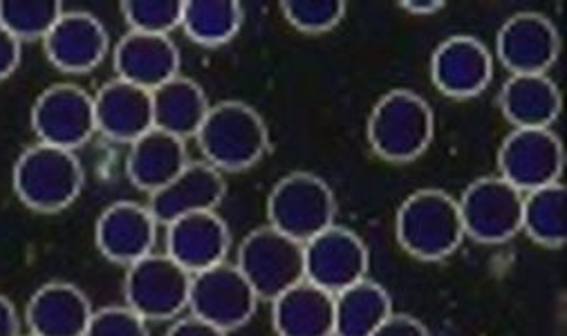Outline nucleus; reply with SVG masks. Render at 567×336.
Masks as SVG:
<instances>
[{
  "instance_id": "32",
  "label": "nucleus",
  "mask_w": 567,
  "mask_h": 336,
  "mask_svg": "<svg viewBox=\"0 0 567 336\" xmlns=\"http://www.w3.org/2000/svg\"><path fill=\"white\" fill-rule=\"evenodd\" d=\"M83 336H151L148 321L126 303L94 309Z\"/></svg>"
},
{
  "instance_id": "27",
  "label": "nucleus",
  "mask_w": 567,
  "mask_h": 336,
  "mask_svg": "<svg viewBox=\"0 0 567 336\" xmlns=\"http://www.w3.org/2000/svg\"><path fill=\"white\" fill-rule=\"evenodd\" d=\"M245 21L236 0H188L182 12V32L198 45L218 48L238 36Z\"/></svg>"
},
{
  "instance_id": "23",
  "label": "nucleus",
  "mask_w": 567,
  "mask_h": 336,
  "mask_svg": "<svg viewBox=\"0 0 567 336\" xmlns=\"http://www.w3.org/2000/svg\"><path fill=\"white\" fill-rule=\"evenodd\" d=\"M188 159L186 141L159 128H151L140 139L128 144L126 176L131 185L148 196L171 182Z\"/></svg>"
},
{
  "instance_id": "26",
  "label": "nucleus",
  "mask_w": 567,
  "mask_h": 336,
  "mask_svg": "<svg viewBox=\"0 0 567 336\" xmlns=\"http://www.w3.org/2000/svg\"><path fill=\"white\" fill-rule=\"evenodd\" d=\"M393 312L386 287L363 279L334 294V336H372Z\"/></svg>"
},
{
  "instance_id": "33",
  "label": "nucleus",
  "mask_w": 567,
  "mask_h": 336,
  "mask_svg": "<svg viewBox=\"0 0 567 336\" xmlns=\"http://www.w3.org/2000/svg\"><path fill=\"white\" fill-rule=\"evenodd\" d=\"M23 59V43L0 25V81L10 78Z\"/></svg>"
},
{
  "instance_id": "18",
  "label": "nucleus",
  "mask_w": 567,
  "mask_h": 336,
  "mask_svg": "<svg viewBox=\"0 0 567 336\" xmlns=\"http://www.w3.org/2000/svg\"><path fill=\"white\" fill-rule=\"evenodd\" d=\"M225 193V174L207 161H188L171 182L148 196V209L166 227L184 216L218 211Z\"/></svg>"
},
{
  "instance_id": "21",
  "label": "nucleus",
  "mask_w": 567,
  "mask_h": 336,
  "mask_svg": "<svg viewBox=\"0 0 567 336\" xmlns=\"http://www.w3.org/2000/svg\"><path fill=\"white\" fill-rule=\"evenodd\" d=\"M94 122L111 141L133 144L155 128L151 93L115 76L94 95Z\"/></svg>"
},
{
  "instance_id": "35",
  "label": "nucleus",
  "mask_w": 567,
  "mask_h": 336,
  "mask_svg": "<svg viewBox=\"0 0 567 336\" xmlns=\"http://www.w3.org/2000/svg\"><path fill=\"white\" fill-rule=\"evenodd\" d=\"M164 336H229V334L194 314H182L179 318L171 321V327L166 329Z\"/></svg>"
},
{
  "instance_id": "4",
  "label": "nucleus",
  "mask_w": 567,
  "mask_h": 336,
  "mask_svg": "<svg viewBox=\"0 0 567 336\" xmlns=\"http://www.w3.org/2000/svg\"><path fill=\"white\" fill-rule=\"evenodd\" d=\"M85 174L74 150L37 141L28 146L12 171L17 198L37 213L68 209L83 189Z\"/></svg>"
},
{
  "instance_id": "12",
  "label": "nucleus",
  "mask_w": 567,
  "mask_h": 336,
  "mask_svg": "<svg viewBox=\"0 0 567 336\" xmlns=\"http://www.w3.org/2000/svg\"><path fill=\"white\" fill-rule=\"evenodd\" d=\"M368 246L352 229L332 224L306 242V281L339 294L368 279Z\"/></svg>"
},
{
  "instance_id": "1",
  "label": "nucleus",
  "mask_w": 567,
  "mask_h": 336,
  "mask_svg": "<svg viewBox=\"0 0 567 336\" xmlns=\"http://www.w3.org/2000/svg\"><path fill=\"white\" fill-rule=\"evenodd\" d=\"M194 139L203 153V161L218 168L220 174L247 171L269 150L265 119L249 104L236 99L212 104Z\"/></svg>"
},
{
  "instance_id": "14",
  "label": "nucleus",
  "mask_w": 567,
  "mask_h": 336,
  "mask_svg": "<svg viewBox=\"0 0 567 336\" xmlns=\"http://www.w3.org/2000/svg\"><path fill=\"white\" fill-rule=\"evenodd\" d=\"M164 244V254L194 276L227 261L231 231L218 211H200L168 222Z\"/></svg>"
},
{
  "instance_id": "8",
  "label": "nucleus",
  "mask_w": 567,
  "mask_h": 336,
  "mask_svg": "<svg viewBox=\"0 0 567 336\" xmlns=\"http://www.w3.org/2000/svg\"><path fill=\"white\" fill-rule=\"evenodd\" d=\"M523 196L501 176H487L471 182L460 204L464 235L481 244H503L520 233Z\"/></svg>"
},
{
  "instance_id": "30",
  "label": "nucleus",
  "mask_w": 567,
  "mask_h": 336,
  "mask_svg": "<svg viewBox=\"0 0 567 336\" xmlns=\"http://www.w3.org/2000/svg\"><path fill=\"white\" fill-rule=\"evenodd\" d=\"M184 3L179 0H126L122 14L128 32L171 36L182 25Z\"/></svg>"
},
{
  "instance_id": "9",
  "label": "nucleus",
  "mask_w": 567,
  "mask_h": 336,
  "mask_svg": "<svg viewBox=\"0 0 567 336\" xmlns=\"http://www.w3.org/2000/svg\"><path fill=\"white\" fill-rule=\"evenodd\" d=\"M565 168V148L551 128H514L498 148V176L529 193L556 185Z\"/></svg>"
},
{
  "instance_id": "36",
  "label": "nucleus",
  "mask_w": 567,
  "mask_h": 336,
  "mask_svg": "<svg viewBox=\"0 0 567 336\" xmlns=\"http://www.w3.org/2000/svg\"><path fill=\"white\" fill-rule=\"evenodd\" d=\"M21 314L10 296L0 294V336H21Z\"/></svg>"
},
{
  "instance_id": "28",
  "label": "nucleus",
  "mask_w": 567,
  "mask_h": 336,
  "mask_svg": "<svg viewBox=\"0 0 567 336\" xmlns=\"http://www.w3.org/2000/svg\"><path fill=\"white\" fill-rule=\"evenodd\" d=\"M525 231L536 244L560 249L567 242V189L556 182L523 196Z\"/></svg>"
},
{
  "instance_id": "31",
  "label": "nucleus",
  "mask_w": 567,
  "mask_h": 336,
  "mask_svg": "<svg viewBox=\"0 0 567 336\" xmlns=\"http://www.w3.org/2000/svg\"><path fill=\"white\" fill-rule=\"evenodd\" d=\"M280 10L286 21L303 34H328L346 19L341 0H286Z\"/></svg>"
},
{
  "instance_id": "24",
  "label": "nucleus",
  "mask_w": 567,
  "mask_h": 336,
  "mask_svg": "<svg viewBox=\"0 0 567 336\" xmlns=\"http://www.w3.org/2000/svg\"><path fill=\"white\" fill-rule=\"evenodd\" d=\"M498 104L514 128H551L563 111L560 91L547 74H512Z\"/></svg>"
},
{
  "instance_id": "16",
  "label": "nucleus",
  "mask_w": 567,
  "mask_h": 336,
  "mask_svg": "<svg viewBox=\"0 0 567 336\" xmlns=\"http://www.w3.org/2000/svg\"><path fill=\"white\" fill-rule=\"evenodd\" d=\"M157 227L159 222L148 204L122 200L102 211L94 227V240L106 261L131 267L155 251Z\"/></svg>"
},
{
  "instance_id": "20",
  "label": "nucleus",
  "mask_w": 567,
  "mask_h": 336,
  "mask_svg": "<svg viewBox=\"0 0 567 336\" xmlns=\"http://www.w3.org/2000/svg\"><path fill=\"white\" fill-rule=\"evenodd\" d=\"M92 303L68 281L41 285L25 305V325L37 336H83L92 318Z\"/></svg>"
},
{
  "instance_id": "5",
  "label": "nucleus",
  "mask_w": 567,
  "mask_h": 336,
  "mask_svg": "<svg viewBox=\"0 0 567 336\" xmlns=\"http://www.w3.org/2000/svg\"><path fill=\"white\" fill-rule=\"evenodd\" d=\"M236 267L260 301H274L306 281V244L265 224L249 231L238 244Z\"/></svg>"
},
{
  "instance_id": "6",
  "label": "nucleus",
  "mask_w": 567,
  "mask_h": 336,
  "mask_svg": "<svg viewBox=\"0 0 567 336\" xmlns=\"http://www.w3.org/2000/svg\"><path fill=\"white\" fill-rule=\"evenodd\" d=\"M337 218V198L326 180L308 171L280 178L267 198L269 227L299 242H308Z\"/></svg>"
},
{
  "instance_id": "10",
  "label": "nucleus",
  "mask_w": 567,
  "mask_h": 336,
  "mask_svg": "<svg viewBox=\"0 0 567 336\" xmlns=\"http://www.w3.org/2000/svg\"><path fill=\"white\" fill-rule=\"evenodd\" d=\"M258 294L236 263H220L192 279L188 314H194L231 334L247 325L258 309Z\"/></svg>"
},
{
  "instance_id": "34",
  "label": "nucleus",
  "mask_w": 567,
  "mask_h": 336,
  "mask_svg": "<svg viewBox=\"0 0 567 336\" xmlns=\"http://www.w3.org/2000/svg\"><path fill=\"white\" fill-rule=\"evenodd\" d=\"M372 336H433V334L420 318H415L411 314L393 312V316Z\"/></svg>"
},
{
  "instance_id": "19",
  "label": "nucleus",
  "mask_w": 567,
  "mask_h": 336,
  "mask_svg": "<svg viewBox=\"0 0 567 336\" xmlns=\"http://www.w3.org/2000/svg\"><path fill=\"white\" fill-rule=\"evenodd\" d=\"M117 78L153 93L179 74V50L171 36L126 32L113 50Z\"/></svg>"
},
{
  "instance_id": "2",
  "label": "nucleus",
  "mask_w": 567,
  "mask_h": 336,
  "mask_svg": "<svg viewBox=\"0 0 567 336\" xmlns=\"http://www.w3.org/2000/svg\"><path fill=\"white\" fill-rule=\"evenodd\" d=\"M395 233L406 254L424 263L446 261L466 238L460 204L442 189L411 193L398 211Z\"/></svg>"
},
{
  "instance_id": "15",
  "label": "nucleus",
  "mask_w": 567,
  "mask_h": 336,
  "mask_svg": "<svg viewBox=\"0 0 567 336\" xmlns=\"http://www.w3.org/2000/svg\"><path fill=\"white\" fill-rule=\"evenodd\" d=\"M496 52L509 74H547L558 61L560 34L545 14L518 12L498 30Z\"/></svg>"
},
{
  "instance_id": "17",
  "label": "nucleus",
  "mask_w": 567,
  "mask_h": 336,
  "mask_svg": "<svg viewBox=\"0 0 567 336\" xmlns=\"http://www.w3.org/2000/svg\"><path fill=\"white\" fill-rule=\"evenodd\" d=\"M48 61L65 74H85L100 67L111 52L106 25L90 12H63L43 39Z\"/></svg>"
},
{
  "instance_id": "3",
  "label": "nucleus",
  "mask_w": 567,
  "mask_h": 336,
  "mask_svg": "<svg viewBox=\"0 0 567 336\" xmlns=\"http://www.w3.org/2000/svg\"><path fill=\"white\" fill-rule=\"evenodd\" d=\"M435 137V115L424 97L398 88L374 104L368 117L372 153L391 164H409L422 157Z\"/></svg>"
},
{
  "instance_id": "11",
  "label": "nucleus",
  "mask_w": 567,
  "mask_h": 336,
  "mask_svg": "<svg viewBox=\"0 0 567 336\" xmlns=\"http://www.w3.org/2000/svg\"><path fill=\"white\" fill-rule=\"evenodd\" d=\"M32 130L37 141L65 150L81 148L97 135L94 97L74 83H54L45 88L32 106Z\"/></svg>"
},
{
  "instance_id": "37",
  "label": "nucleus",
  "mask_w": 567,
  "mask_h": 336,
  "mask_svg": "<svg viewBox=\"0 0 567 336\" xmlns=\"http://www.w3.org/2000/svg\"><path fill=\"white\" fill-rule=\"evenodd\" d=\"M400 8L411 17H435L446 8V3L444 0H402Z\"/></svg>"
},
{
  "instance_id": "25",
  "label": "nucleus",
  "mask_w": 567,
  "mask_h": 336,
  "mask_svg": "<svg viewBox=\"0 0 567 336\" xmlns=\"http://www.w3.org/2000/svg\"><path fill=\"white\" fill-rule=\"evenodd\" d=\"M153 99V126L179 137H196L212 104L207 99L205 88L198 81L188 76H173L164 86L151 93Z\"/></svg>"
},
{
  "instance_id": "7",
  "label": "nucleus",
  "mask_w": 567,
  "mask_h": 336,
  "mask_svg": "<svg viewBox=\"0 0 567 336\" xmlns=\"http://www.w3.org/2000/svg\"><path fill=\"white\" fill-rule=\"evenodd\" d=\"M192 274L166 254H148L133 263L124 281L126 305L144 321H175L188 309Z\"/></svg>"
},
{
  "instance_id": "13",
  "label": "nucleus",
  "mask_w": 567,
  "mask_h": 336,
  "mask_svg": "<svg viewBox=\"0 0 567 336\" xmlns=\"http://www.w3.org/2000/svg\"><path fill=\"white\" fill-rule=\"evenodd\" d=\"M431 78L435 88L451 99L478 97L494 78V56L476 36H449L431 56Z\"/></svg>"
},
{
  "instance_id": "22",
  "label": "nucleus",
  "mask_w": 567,
  "mask_h": 336,
  "mask_svg": "<svg viewBox=\"0 0 567 336\" xmlns=\"http://www.w3.org/2000/svg\"><path fill=\"white\" fill-rule=\"evenodd\" d=\"M278 336H334V294L301 281L271 301Z\"/></svg>"
},
{
  "instance_id": "38",
  "label": "nucleus",
  "mask_w": 567,
  "mask_h": 336,
  "mask_svg": "<svg viewBox=\"0 0 567 336\" xmlns=\"http://www.w3.org/2000/svg\"><path fill=\"white\" fill-rule=\"evenodd\" d=\"M21 336H37V334H30V332H28V334H21Z\"/></svg>"
},
{
  "instance_id": "29",
  "label": "nucleus",
  "mask_w": 567,
  "mask_h": 336,
  "mask_svg": "<svg viewBox=\"0 0 567 336\" xmlns=\"http://www.w3.org/2000/svg\"><path fill=\"white\" fill-rule=\"evenodd\" d=\"M63 12L56 0H0V25L21 43L43 41Z\"/></svg>"
}]
</instances>
